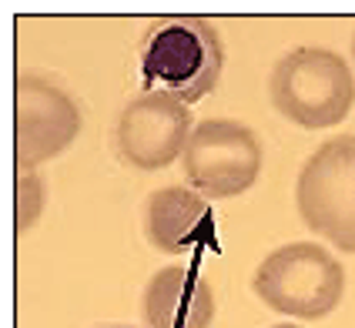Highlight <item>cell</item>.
Returning a JSON list of instances; mask_svg holds the SVG:
<instances>
[{
  "label": "cell",
  "instance_id": "obj_1",
  "mask_svg": "<svg viewBox=\"0 0 355 328\" xmlns=\"http://www.w3.org/2000/svg\"><path fill=\"white\" fill-rule=\"evenodd\" d=\"M268 97L278 114L292 124L322 131L349 117L355 104V78L336 51L295 47L272 67Z\"/></svg>",
  "mask_w": 355,
  "mask_h": 328
},
{
  "label": "cell",
  "instance_id": "obj_2",
  "mask_svg": "<svg viewBox=\"0 0 355 328\" xmlns=\"http://www.w3.org/2000/svg\"><path fill=\"white\" fill-rule=\"evenodd\" d=\"M252 285L272 311L295 318H325L342 302L345 271L332 251L312 241H292L258 265Z\"/></svg>",
  "mask_w": 355,
  "mask_h": 328
},
{
  "label": "cell",
  "instance_id": "obj_3",
  "mask_svg": "<svg viewBox=\"0 0 355 328\" xmlns=\"http://www.w3.org/2000/svg\"><path fill=\"white\" fill-rule=\"evenodd\" d=\"M225 47L215 27L198 17H178L158 27L141 58L144 84H158L181 104H195L215 91Z\"/></svg>",
  "mask_w": 355,
  "mask_h": 328
},
{
  "label": "cell",
  "instance_id": "obj_4",
  "mask_svg": "<svg viewBox=\"0 0 355 328\" xmlns=\"http://www.w3.org/2000/svg\"><path fill=\"white\" fill-rule=\"evenodd\" d=\"M295 205L312 232L338 251H355V135L325 141L302 164Z\"/></svg>",
  "mask_w": 355,
  "mask_h": 328
},
{
  "label": "cell",
  "instance_id": "obj_5",
  "mask_svg": "<svg viewBox=\"0 0 355 328\" xmlns=\"http://www.w3.org/2000/svg\"><path fill=\"white\" fill-rule=\"evenodd\" d=\"M184 178L205 198H238L261 174V137L228 117L201 121L184 148Z\"/></svg>",
  "mask_w": 355,
  "mask_h": 328
},
{
  "label": "cell",
  "instance_id": "obj_6",
  "mask_svg": "<svg viewBox=\"0 0 355 328\" xmlns=\"http://www.w3.org/2000/svg\"><path fill=\"white\" fill-rule=\"evenodd\" d=\"M118 151L141 171H161L178 155H184L191 137V114L168 91H144L118 117Z\"/></svg>",
  "mask_w": 355,
  "mask_h": 328
},
{
  "label": "cell",
  "instance_id": "obj_7",
  "mask_svg": "<svg viewBox=\"0 0 355 328\" xmlns=\"http://www.w3.org/2000/svg\"><path fill=\"white\" fill-rule=\"evenodd\" d=\"M80 131L74 97L37 74L17 80V164L34 171L37 164L64 155Z\"/></svg>",
  "mask_w": 355,
  "mask_h": 328
},
{
  "label": "cell",
  "instance_id": "obj_8",
  "mask_svg": "<svg viewBox=\"0 0 355 328\" xmlns=\"http://www.w3.org/2000/svg\"><path fill=\"white\" fill-rule=\"evenodd\" d=\"M148 328H211L215 295L195 268H161L141 295Z\"/></svg>",
  "mask_w": 355,
  "mask_h": 328
},
{
  "label": "cell",
  "instance_id": "obj_9",
  "mask_svg": "<svg viewBox=\"0 0 355 328\" xmlns=\"http://www.w3.org/2000/svg\"><path fill=\"white\" fill-rule=\"evenodd\" d=\"M148 238L164 254L215 248V221L205 194L191 188H161L148 201Z\"/></svg>",
  "mask_w": 355,
  "mask_h": 328
},
{
  "label": "cell",
  "instance_id": "obj_10",
  "mask_svg": "<svg viewBox=\"0 0 355 328\" xmlns=\"http://www.w3.org/2000/svg\"><path fill=\"white\" fill-rule=\"evenodd\" d=\"M47 205V184L37 171H17V232H31Z\"/></svg>",
  "mask_w": 355,
  "mask_h": 328
},
{
  "label": "cell",
  "instance_id": "obj_11",
  "mask_svg": "<svg viewBox=\"0 0 355 328\" xmlns=\"http://www.w3.org/2000/svg\"><path fill=\"white\" fill-rule=\"evenodd\" d=\"M275 328H295V325H275Z\"/></svg>",
  "mask_w": 355,
  "mask_h": 328
},
{
  "label": "cell",
  "instance_id": "obj_12",
  "mask_svg": "<svg viewBox=\"0 0 355 328\" xmlns=\"http://www.w3.org/2000/svg\"><path fill=\"white\" fill-rule=\"evenodd\" d=\"M352 58H355V37H352Z\"/></svg>",
  "mask_w": 355,
  "mask_h": 328
},
{
  "label": "cell",
  "instance_id": "obj_13",
  "mask_svg": "<svg viewBox=\"0 0 355 328\" xmlns=\"http://www.w3.org/2000/svg\"><path fill=\"white\" fill-rule=\"evenodd\" d=\"M111 328H128V325H111Z\"/></svg>",
  "mask_w": 355,
  "mask_h": 328
}]
</instances>
